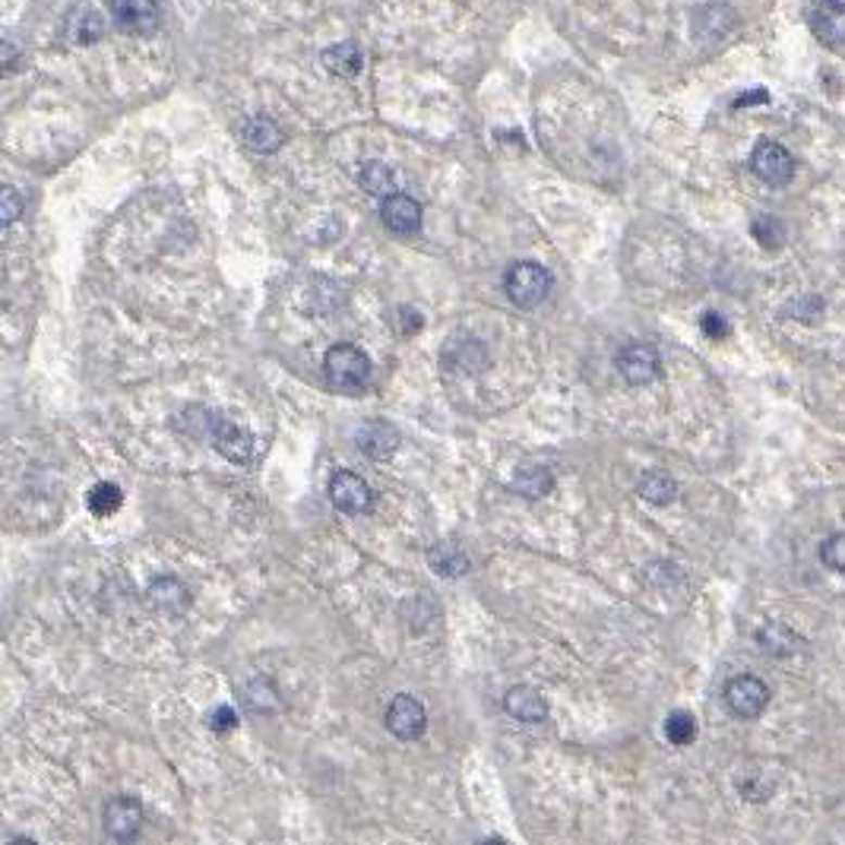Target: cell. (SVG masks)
Wrapping results in <instances>:
<instances>
[{
	"mask_svg": "<svg viewBox=\"0 0 845 845\" xmlns=\"http://www.w3.org/2000/svg\"><path fill=\"white\" fill-rule=\"evenodd\" d=\"M324 370L336 390L342 393H358L365 390L370 380V358L365 349L352 345V342H339L332 345L324 358Z\"/></svg>",
	"mask_w": 845,
	"mask_h": 845,
	"instance_id": "obj_1",
	"label": "cell"
},
{
	"mask_svg": "<svg viewBox=\"0 0 845 845\" xmlns=\"http://www.w3.org/2000/svg\"><path fill=\"white\" fill-rule=\"evenodd\" d=\"M200 415H203V428H206L210 441L225 459H231L238 466H248L254 459V434L248 428L235 425L231 418H225L213 408H200Z\"/></svg>",
	"mask_w": 845,
	"mask_h": 845,
	"instance_id": "obj_2",
	"label": "cell"
},
{
	"mask_svg": "<svg viewBox=\"0 0 845 845\" xmlns=\"http://www.w3.org/2000/svg\"><path fill=\"white\" fill-rule=\"evenodd\" d=\"M504 292L519 307H535L552 292V273L535 260H519L504 276Z\"/></svg>",
	"mask_w": 845,
	"mask_h": 845,
	"instance_id": "obj_3",
	"label": "cell"
},
{
	"mask_svg": "<svg viewBox=\"0 0 845 845\" xmlns=\"http://www.w3.org/2000/svg\"><path fill=\"white\" fill-rule=\"evenodd\" d=\"M726 706L737 719H757L770 706V688L754 674H737L726 684Z\"/></svg>",
	"mask_w": 845,
	"mask_h": 845,
	"instance_id": "obj_4",
	"label": "cell"
},
{
	"mask_svg": "<svg viewBox=\"0 0 845 845\" xmlns=\"http://www.w3.org/2000/svg\"><path fill=\"white\" fill-rule=\"evenodd\" d=\"M751 172L770 187H785L795 178V159L792 152L775 143V140H764L757 143L751 152Z\"/></svg>",
	"mask_w": 845,
	"mask_h": 845,
	"instance_id": "obj_5",
	"label": "cell"
},
{
	"mask_svg": "<svg viewBox=\"0 0 845 845\" xmlns=\"http://www.w3.org/2000/svg\"><path fill=\"white\" fill-rule=\"evenodd\" d=\"M618 370L630 387H646L661 377V355L649 342H627L618 352Z\"/></svg>",
	"mask_w": 845,
	"mask_h": 845,
	"instance_id": "obj_6",
	"label": "cell"
},
{
	"mask_svg": "<svg viewBox=\"0 0 845 845\" xmlns=\"http://www.w3.org/2000/svg\"><path fill=\"white\" fill-rule=\"evenodd\" d=\"M330 501L342 514L362 516L374 507V491L358 472H336L330 478Z\"/></svg>",
	"mask_w": 845,
	"mask_h": 845,
	"instance_id": "obj_7",
	"label": "cell"
},
{
	"mask_svg": "<svg viewBox=\"0 0 845 845\" xmlns=\"http://www.w3.org/2000/svg\"><path fill=\"white\" fill-rule=\"evenodd\" d=\"M111 20L130 33V36H149L159 26V0H111Z\"/></svg>",
	"mask_w": 845,
	"mask_h": 845,
	"instance_id": "obj_8",
	"label": "cell"
},
{
	"mask_svg": "<svg viewBox=\"0 0 845 845\" xmlns=\"http://www.w3.org/2000/svg\"><path fill=\"white\" fill-rule=\"evenodd\" d=\"M143 827V805L130 795H117L105 805V830L117 843H134Z\"/></svg>",
	"mask_w": 845,
	"mask_h": 845,
	"instance_id": "obj_9",
	"label": "cell"
},
{
	"mask_svg": "<svg viewBox=\"0 0 845 845\" xmlns=\"http://www.w3.org/2000/svg\"><path fill=\"white\" fill-rule=\"evenodd\" d=\"M810 29L820 45L843 48L845 45V3L843 0H814L810 7Z\"/></svg>",
	"mask_w": 845,
	"mask_h": 845,
	"instance_id": "obj_10",
	"label": "cell"
},
{
	"mask_svg": "<svg viewBox=\"0 0 845 845\" xmlns=\"http://www.w3.org/2000/svg\"><path fill=\"white\" fill-rule=\"evenodd\" d=\"M387 729L400 741H418L428 729V712L425 706L408 694H400V697L390 703V712H387Z\"/></svg>",
	"mask_w": 845,
	"mask_h": 845,
	"instance_id": "obj_11",
	"label": "cell"
},
{
	"mask_svg": "<svg viewBox=\"0 0 845 845\" xmlns=\"http://www.w3.org/2000/svg\"><path fill=\"white\" fill-rule=\"evenodd\" d=\"M380 219L393 235H418L421 231V203L408 193H387L380 203Z\"/></svg>",
	"mask_w": 845,
	"mask_h": 845,
	"instance_id": "obj_12",
	"label": "cell"
},
{
	"mask_svg": "<svg viewBox=\"0 0 845 845\" xmlns=\"http://www.w3.org/2000/svg\"><path fill=\"white\" fill-rule=\"evenodd\" d=\"M504 709L514 716L516 722H526V726L545 722V716H548V703H545V697H542L535 688H529V684L510 688L507 697H504Z\"/></svg>",
	"mask_w": 845,
	"mask_h": 845,
	"instance_id": "obj_13",
	"label": "cell"
},
{
	"mask_svg": "<svg viewBox=\"0 0 845 845\" xmlns=\"http://www.w3.org/2000/svg\"><path fill=\"white\" fill-rule=\"evenodd\" d=\"M358 446L368 453L370 459H390L400 450V431L390 421H365L358 428Z\"/></svg>",
	"mask_w": 845,
	"mask_h": 845,
	"instance_id": "obj_14",
	"label": "cell"
},
{
	"mask_svg": "<svg viewBox=\"0 0 845 845\" xmlns=\"http://www.w3.org/2000/svg\"><path fill=\"white\" fill-rule=\"evenodd\" d=\"M241 140H244V147L254 149V152H276V149L282 147V130L266 114H254V117H248L241 124Z\"/></svg>",
	"mask_w": 845,
	"mask_h": 845,
	"instance_id": "obj_15",
	"label": "cell"
},
{
	"mask_svg": "<svg viewBox=\"0 0 845 845\" xmlns=\"http://www.w3.org/2000/svg\"><path fill=\"white\" fill-rule=\"evenodd\" d=\"M187 602H190V595H187L185 583L175 580V577H159L149 587V605L165 611V615H178L181 608H187Z\"/></svg>",
	"mask_w": 845,
	"mask_h": 845,
	"instance_id": "obj_16",
	"label": "cell"
},
{
	"mask_svg": "<svg viewBox=\"0 0 845 845\" xmlns=\"http://www.w3.org/2000/svg\"><path fill=\"white\" fill-rule=\"evenodd\" d=\"M636 494L643 497V501H649V504H656V507H668L674 497H678V481L668 476V472H661V469H646L640 481H636Z\"/></svg>",
	"mask_w": 845,
	"mask_h": 845,
	"instance_id": "obj_17",
	"label": "cell"
},
{
	"mask_svg": "<svg viewBox=\"0 0 845 845\" xmlns=\"http://www.w3.org/2000/svg\"><path fill=\"white\" fill-rule=\"evenodd\" d=\"M67 36L76 45H92L99 38L105 36V23H102V13L96 7H83V10H74L71 20H67Z\"/></svg>",
	"mask_w": 845,
	"mask_h": 845,
	"instance_id": "obj_18",
	"label": "cell"
},
{
	"mask_svg": "<svg viewBox=\"0 0 845 845\" xmlns=\"http://www.w3.org/2000/svg\"><path fill=\"white\" fill-rule=\"evenodd\" d=\"M324 67L339 76H355L362 71V48L355 41H339L324 51Z\"/></svg>",
	"mask_w": 845,
	"mask_h": 845,
	"instance_id": "obj_19",
	"label": "cell"
},
{
	"mask_svg": "<svg viewBox=\"0 0 845 845\" xmlns=\"http://www.w3.org/2000/svg\"><path fill=\"white\" fill-rule=\"evenodd\" d=\"M428 557H431V567L438 573H443V577H459V573L469 570V557L456 542H438Z\"/></svg>",
	"mask_w": 845,
	"mask_h": 845,
	"instance_id": "obj_20",
	"label": "cell"
},
{
	"mask_svg": "<svg viewBox=\"0 0 845 845\" xmlns=\"http://www.w3.org/2000/svg\"><path fill=\"white\" fill-rule=\"evenodd\" d=\"M446 352H456V362H450L453 368L481 370L484 362H488V352H484V345L478 342L476 336H453Z\"/></svg>",
	"mask_w": 845,
	"mask_h": 845,
	"instance_id": "obj_21",
	"label": "cell"
},
{
	"mask_svg": "<svg viewBox=\"0 0 845 845\" xmlns=\"http://www.w3.org/2000/svg\"><path fill=\"white\" fill-rule=\"evenodd\" d=\"M757 640H760V646L772 653V656H792L795 649H798V636L789 630L785 625H779V621H770V625L764 627L760 633H757Z\"/></svg>",
	"mask_w": 845,
	"mask_h": 845,
	"instance_id": "obj_22",
	"label": "cell"
},
{
	"mask_svg": "<svg viewBox=\"0 0 845 845\" xmlns=\"http://www.w3.org/2000/svg\"><path fill=\"white\" fill-rule=\"evenodd\" d=\"M665 737H668L674 747L694 744V737H697V719H694L691 712H684V709H674V712L665 719Z\"/></svg>",
	"mask_w": 845,
	"mask_h": 845,
	"instance_id": "obj_23",
	"label": "cell"
},
{
	"mask_svg": "<svg viewBox=\"0 0 845 845\" xmlns=\"http://www.w3.org/2000/svg\"><path fill=\"white\" fill-rule=\"evenodd\" d=\"M121 504H124V494H121V488L111 484V481H102V484H96V488L89 491V510L96 516L117 514Z\"/></svg>",
	"mask_w": 845,
	"mask_h": 845,
	"instance_id": "obj_24",
	"label": "cell"
},
{
	"mask_svg": "<svg viewBox=\"0 0 845 845\" xmlns=\"http://www.w3.org/2000/svg\"><path fill=\"white\" fill-rule=\"evenodd\" d=\"M751 231H754V238H757L767 251H779L782 241H785V225H782V219H775V216L754 219L751 222Z\"/></svg>",
	"mask_w": 845,
	"mask_h": 845,
	"instance_id": "obj_25",
	"label": "cell"
},
{
	"mask_svg": "<svg viewBox=\"0 0 845 845\" xmlns=\"http://www.w3.org/2000/svg\"><path fill=\"white\" fill-rule=\"evenodd\" d=\"M820 560H823L827 570H833V573L845 577V532H833V535L823 539V545H820Z\"/></svg>",
	"mask_w": 845,
	"mask_h": 845,
	"instance_id": "obj_26",
	"label": "cell"
},
{
	"mask_svg": "<svg viewBox=\"0 0 845 845\" xmlns=\"http://www.w3.org/2000/svg\"><path fill=\"white\" fill-rule=\"evenodd\" d=\"M362 185H365V190H370V193H393V172L383 165V162H368L365 168H362Z\"/></svg>",
	"mask_w": 845,
	"mask_h": 845,
	"instance_id": "obj_27",
	"label": "cell"
},
{
	"mask_svg": "<svg viewBox=\"0 0 845 845\" xmlns=\"http://www.w3.org/2000/svg\"><path fill=\"white\" fill-rule=\"evenodd\" d=\"M785 314L795 317V320H802V324H817L820 314H823V298H817V294H802V298H795V301L785 304Z\"/></svg>",
	"mask_w": 845,
	"mask_h": 845,
	"instance_id": "obj_28",
	"label": "cell"
},
{
	"mask_svg": "<svg viewBox=\"0 0 845 845\" xmlns=\"http://www.w3.org/2000/svg\"><path fill=\"white\" fill-rule=\"evenodd\" d=\"M554 478L545 472V469H522L519 478H516V491L519 494H529V497H535V494H545V491H552Z\"/></svg>",
	"mask_w": 845,
	"mask_h": 845,
	"instance_id": "obj_29",
	"label": "cell"
},
{
	"mask_svg": "<svg viewBox=\"0 0 845 845\" xmlns=\"http://www.w3.org/2000/svg\"><path fill=\"white\" fill-rule=\"evenodd\" d=\"M699 330L706 332L709 339H726L732 327H729V320L719 314V311H709V314H703V320H699Z\"/></svg>",
	"mask_w": 845,
	"mask_h": 845,
	"instance_id": "obj_30",
	"label": "cell"
},
{
	"mask_svg": "<svg viewBox=\"0 0 845 845\" xmlns=\"http://www.w3.org/2000/svg\"><path fill=\"white\" fill-rule=\"evenodd\" d=\"M23 216V197H20V190L16 187H3V213H0V219L3 225H10V222H16Z\"/></svg>",
	"mask_w": 845,
	"mask_h": 845,
	"instance_id": "obj_31",
	"label": "cell"
},
{
	"mask_svg": "<svg viewBox=\"0 0 845 845\" xmlns=\"http://www.w3.org/2000/svg\"><path fill=\"white\" fill-rule=\"evenodd\" d=\"M238 726V712L231 709V706H219L216 712H213V719H210V729L213 732H231Z\"/></svg>",
	"mask_w": 845,
	"mask_h": 845,
	"instance_id": "obj_32",
	"label": "cell"
},
{
	"mask_svg": "<svg viewBox=\"0 0 845 845\" xmlns=\"http://www.w3.org/2000/svg\"><path fill=\"white\" fill-rule=\"evenodd\" d=\"M400 320H403V324H400V330L403 332L421 330V317H418V311H412V307H403V311H400Z\"/></svg>",
	"mask_w": 845,
	"mask_h": 845,
	"instance_id": "obj_33",
	"label": "cell"
},
{
	"mask_svg": "<svg viewBox=\"0 0 845 845\" xmlns=\"http://www.w3.org/2000/svg\"><path fill=\"white\" fill-rule=\"evenodd\" d=\"M754 102H767V92H764V89H757V92H747V96H741V99H735V109L754 105Z\"/></svg>",
	"mask_w": 845,
	"mask_h": 845,
	"instance_id": "obj_34",
	"label": "cell"
}]
</instances>
